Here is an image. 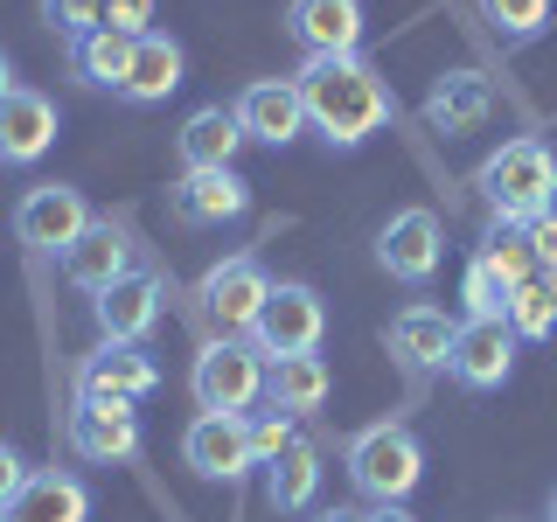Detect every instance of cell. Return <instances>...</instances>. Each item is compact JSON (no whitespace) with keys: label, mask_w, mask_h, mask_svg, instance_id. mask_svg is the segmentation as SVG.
I'll use <instances>...</instances> for the list:
<instances>
[{"label":"cell","mask_w":557,"mask_h":522,"mask_svg":"<svg viewBox=\"0 0 557 522\" xmlns=\"http://www.w3.org/2000/svg\"><path fill=\"white\" fill-rule=\"evenodd\" d=\"M300 98H307V126L327 139V147H362L391 126V77L362 57H307L300 63Z\"/></svg>","instance_id":"1"},{"label":"cell","mask_w":557,"mask_h":522,"mask_svg":"<svg viewBox=\"0 0 557 522\" xmlns=\"http://www.w3.org/2000/svg\"><path fill=\"white\" fill-rule=\"evenodd\" d=\"M474 188L487 202V223H536L544 209H557V153L544 139L516 133L474 167Z\"/></svg>","instance_id":"2"},{"label":"cell","mask_w":557,"mask_h":522,"mask_svg":"<svg viewBox=\"0 0 557 522\" xmlns=\"http://www.w3.org/2000/svg\"><path fill=\"white\" fill-rule=\"evenodd\" d=\"M342 467L348 481H356V495L383 509V501H411L418 481H425V446H418L411 425H397V418H376V425H362L356 439L342 446Z\"/></svg>","instance_id":"3"},{"label":"cell","mask_w":557,"mask_h":522,"mask_svg":"<svg viewBox=\"0 0 557 522\" xmlns=\"http://www.w3.org/2000/svg\"><path fill=\"white\" fill-rule=\"evenodd\" d=\"M265 370L272 356L258 348L251 335H216L196 348V370H188V397L196 411H223V418H244L265 397Z\"/></svg>","instance_id":"4"},{"label":"cell","mask_w":557,"mask_h":522,"mask_svg":"<svg viewBox=\"0 0 557 522\" xmlns=\"http://www.w3.org/2000/svg\"><path fill=\"white\" fill-rule=\"evenodd\" d=\"M265 300H272V272L258 265L251 251L209 265L202 286H196V307H202V321L216 327V335H251L258 313H265Z\"/></svg>","instance_id":"5"},{"label":"cell","mask_w":557,"mask_h":522,"mask_svg":"<svg viewBox=\"0 0 557 522\" xmlns=\"http://www.w3.org/2000/svg\"><path fill=\"white\" fill-rule=\"evenodd\" d=\"M63 446L91 467H126L139 452V411L119 397H70L63 411Z\"/></svg>","instance_id":"6"},{"label":"cell","mask_w":557,"mask_h":522,"mask_svg":"<svg viewBox=\"0 0 557 522\" xmlns=\"http://www.w3.org/2000/svg\"><path fill=\"white\" fill-rule=\"evenodd\" d=\"M321 335H327V300L313 286H300V278H278L258 327H251V341L265 356H321Z\"/></svg>","instance_id":"7"},{"label":"cell","mask_w":557,"mask_h":522,"mask_svg":"<svg viewBox=\"0 0 557 522\" xmlns=\"http://www.w3.org/2000/svg\"><path fill=\"white\" fill-rule=\"evenodd\" d=\"M84 231H91V209H84V188L70 182H35L22 188V202H14V237L28 244V251H70Z\"/></svg>","instance_id":"8"},{"label":"cell","mask_w":557,"mask_h":522,"mask_svg":"<svg viewBox=\"0 0 557 522\" xmlns=\"http://www.w3.org/2000/svg\"><path fill=\"white\" fill-rule=\"evenodd\" d=\"M440 258H446V231H440V216H432L425 202L397 209V216L376 231V265L391 272L397 286H425V278L440 272Z\"/></svg>","instance_id":"9"},{"label":"cell","mask_w":557,"mask_h":522,"mask_svg":"<svg viewBox=\"0 0 557 522\" xmlns=\"http://www.w3.org/2000/svg\"><path fill=\"white\" fill-rule=\"evenodd\" d=\"M168 209L188 231H216V223H237L251 209V182L237 167H182V182L168 188Z\"/></svg>","instance_id":"10"},{"label":"cell","mask_w":557,"mask_h":522,"mask_svg":"<svg viewBox=\"0 0 557 522\" xmlns=\"http://www.w3.org/2000/svg\"><path fill=\"white\" fill-rule=\"evenodd\" d=\"M237 126L244 139H258V147H293V139L307 133V98H300V84L293 77H258V84H244L237 91Z\"/></svg>","instance_id":"11"},{"label":"cell","mask_w":557,"mask_h":522,"mask_svg":"<svg viewBox=\"0 0 557 522\" xmlns=\"http://www.w3.org/2000/svg\"><path fill=\"white\" fill-rule=\"evenodd\" d=\"M516 348H522V335L509 321H460L446 376L467 383V390H502V383L516 376Z\"/></svg>","instance_id":"12"},{"label":"cell","mask_w":557,"mask_h":522,"mask_svg":"<svg viewBox=\"0 0 557 522\" xmlns=\"http://www.w3.org/2000/svg\"><path fill=\"white\" fill-rule=\"evenodd\" d=\"M63 133V112L49 91H28V84H14L8 98H0V167H35L49 147H57Z\"/></svg>","instance_id":"13"},{"label":"cell","mask_w":557,"mask_h":522,"mask_svg":"<svg viewBox=\"0 0 557 522\" xmlns=\"http://www.w3.org/2000/svg\"><path fill=\"white\" fill-rule=\"evenodd\" d=\"M182 460L196 467L202 481H244L251 474V425L244 418H223V411H196L182 432Z\"/></svg>","instance_id":"14"},{"label":"cell","mask_w":557,"mask_h":522,"mask_svg":"<svg viewBox=\"0 0 557 522\" xmlns=\"http://www.w3.org/2000/svg\"><path fill=\"white\" fill-rule=\"evenodd\" d=\"M453 335H460V321H453L446 307H432V300H411L405 313H391V356H397V370L405 376H432V370H446L453 362Z\"/></svg>","instance_id":"15"},{"label":"cell","mask_w":557,"mask_h":522,"mask_svg":"<svg viewBox=\"0 0 557 522\" xmlns=\"http://www.w3.org/2000/svg\"><path fill=\"white\" fill-rule=\"evenodd\" d=\"M161 390V370L147 362L139 341H98L91 356L77 362V397H119V405H139V397Z\"/></svg>","instance_id":"16"},{"label":"cell","mask_w":557,"mask_h":522,"mask_svg":"<svg viewBox=\"0 0 557 522\" xmlns=\"http://www.w3.org/2000/svg\"><path fill=\"white\" fill-rule=\"evenodd\" d=\"M362 28V0H286V35L300 57H356Z\"/></svg>","instance_id":"17"},{"label":"cell","mask_w":557,"mask_h":522,"mask_svg":"<svg viewBox=\"0 0 557 522\" xmlns=\"http://www.w3.org/2000/svg\"><path fill=\"white\" fill-rule=\"evenodd\" d=\"M161 300H168V286H161V272H147V265H133L119 286H104L91 313H98V335L104 341H147L153 335V321H161Z\"/></svg>","instance_id":"18"},{"label":"cell","mask_w":557,"mask_h":522,"mask_svg":"<svg viewBox=\"0 0 557 522\" xmlns=\"http://www.w3.org/2000/svg\"><path fill=\"white\" fill-rule=\"evenodd\" d=\"M487 119H495V91H487L481 70H446V77H432L425 126L440 139H467V133H481Z\"/></svg>","instance_id":"19"},{"label":"cell","mask_w":557,"mask_h":522,"mask_svg":"<svg viewBox=\"0 0 557 522\" xmlns=\"http://www.w3.org/2000/svg\"><path fill=\"white\" fill-rule=\"evenodd\" d=\"M0 522H91V487L70 467H28L22 495L0 509Z\"/></svg>","instance_id":"20"},{"label":"cell","mask_w":557,"mask_h":522,"mask_svg":"<svg viewBox=\"0 0 557 522\" xmlns=\"http://www.w3.org/2000/svg\"><path fill=\"white\" fill-rule=\"evenodd\" d=\"M133 272V244H126V231H119V223H104V216H91V231H84L77 244H70L63 251V278L77 293H98L104 286H119V278Z\"/></svg>","instance_id":"21"},{"label":"cell","mask_w":557,"mask_h":522,"mask_svg":"<svg viewBox=\"0 0 557 522\" xmlns=\"http://www.w3.org/2000/svg\"><path fill=\"white\" fill-rule=\"evenodd\" d=\"M182 70H188L182 42L153 28V35H139V42H133V63H126L119 98H126V104H168L174 91H182Z\"/></svg>","instance_id":"22"},{"label":"cell","mask_w":557,"mask_h":522,"mask_svg":"<svg viewBox=\"0 0 557 522\" xmlns=\"http://www.w3.org/2000/svg\"><path fill=\"white\" fill-rule=\"evenodd\" d=\"M327 390H335V370H327L321 356H272V370H265V397H272V411L307 418V411H321V405H327Z\"/></svg>","instance_id":"23"},{"label":"cell","mask_w":557,"mask_h":522,"mask_svg":"<svg viewBox=\"0 0 557 522\" xmlns=\"http://www.w3.org/2000/svg\"><path fill=\"white\" fill-rule=\"evenodd\" d=\"M174 147H182V167H231L237 147H244V126H237L231 104H202V112L182 119Z\"/></svg>","instance_id":"24"},{"label":"cell","mask_w":557,"mask_h":522,"mask_svg":"<svg viewBox=\"0 0 557 522\" xmlns=\"http://www.w3.org/2000/svg\"><path fill=\"white\" fill-rule=\"evenodd\" d=\"M313 495H321V446L293 439L265 467V501H272L278 515H300V509H313Z\"/></svg>","instance_id":"25"},{"label":"cell","mask_w":557,"mask_h":522,"mask_svg":"<svg viewBox=\"0 0 557 522\" xmlns=\"http://www.w3.org/2000/svg\"><path fill=\"white\" fill-rule=\"evenodd\" d=\"M126 63H133V35H119V28H98V35H84V42H70V70H77L91 91H119V84H126Z\"/></svg>","instance_id":"26"},{"label":"cell","mask_w":557,"mask_h":522,"mask_svg":"<svg viewBox=\"0 0 557 522\" xmlns=\"http://www.w3.org/2000/svg\"><path fill=\"white\" fill-rule=\"evenodd\" d=\"M509 327H516L522 341L557 335V272H550V265H536V272L509 293Z\"/></svg>","instance_id":"27"},{"label":"cell","mask_w":557,"mask_h":522,"mask_svg":"<svg viewBox=\"0 0 557 522\" xmlns=\"http://www.w3.org/2000/svg\"><path fill=\"white\" fill-rule=\"evenodd\" d=\"M509 293H516V278L502 272L487 251H474V258H467V278H460L467 321H509Z\"/></svg>","instance_id":"28"},{"label":"cell","mask_w":557,"mask_h":522,"mask_svg":"<svg viewBox=\"0 0 557 522\" xmlns=\"http://www.w3.org/2000/svg\"><path fill=\"white\" fill-rule=\"evenodd\" d=\"M474 8L502 42H536L550 28V0H474Z\"/></svg>","instance_id":"29"},{"label":"cell","mask_w":557,"mask_h":522,"mask_svg":"<svg viewBox=\"0 0 557 522\" xmlns=\"http://www.w3.org/2000/svg\"><path fill=\"white\" fill-rule=\"evenodd\" d=\"M42 22L63 35V42H84V35L104 28V0H42Z\"/></svg>","instance_id":"30"},{"label":"cell","mask_w":557,"mask_h":522,"mask_svg":"<svg viewBox=\"0 0 557 522\" xmlns=\"http://www.w3.org/2000/svg\"><path fill=\"white\" fill-rule=\"evenodd\" d=\"M244 425H251V460H258V467H272L278 452H286L293 439H300L286 411H258V418H244Z\"/></svg>","instance_id":"31"},{"label":"cell","mask_w":557,"mask_h":522,"mask_svg":"<svg viewBox=\"0 0 557 522\" xmlns=\"http://www.w3.org/2000/svg\"><path fill=\"white\" fill-rule=\"evenodd\" d=\"M104 28H119V35H153V0H104Z\"/></svg>","instance_id":"32"},{"label":"cell","mask_w":557,"mask_h":522,"mask_svg":"<svg viewBox=\"0 0 557 522\" xmlns=\"http://www.w3.org/2000/svg\"><path fill=\"white\" fill-rule=\"evenodd\" d=\"M522 237H530L536 265H550V272H557V209H544L536 223H522Z\"/></svg>","instance_id":"33"},{"label":"cell","mask_w":557,"mask_h":522,"mask_svg":"<svg viewBox=\"0 0 557 522\" xmlns=\"http://www.w3.org/2000/svg\"><path fill=\"white\" fill-rule=\"evenodd\" d=\"M22 481H28V467H22V452H14L8 439H0V509H8L14 495H22Z\"/></svg>","instance_id":"34"},{"label":"cell","mask_w":557,"mask_h":522,"mask_svg":"<svg viewBox=\"0 0 557 522\" xmlns=\"http://www.w3.org/2000/svg\"><path fill=\"white\" fill-rule=\"evenodd\" d=\"M370 522H418L405 501H383V509H370Z\"/></svg>","instance_id":"35"},{"label":"cell","mask_w":557,"mask_h":522,"mask_svg":"<svg viewBox=\"0 0 557 522\" xmlns=\"http://www.w3.org/2000/svg\"><path fill=\"white\" fill-rule=\"evenodd\" d=\"M313 522H370V509H321Z\"/></svg>","instance_id":"36"},{"label":"cell","mask_w":557,"mask_h":522,"mask_svg":"<svg viewBox=\"0 0 557 522\" xmlns=\"http://www.w3.org/2000/svg\"><path fill=\"white\" fill-rule=\"evenodd\" d=\"M14 91V63H8V49H0V98Z\"/></svg>","instance_id":"37"},{"label":"cell","mask_w":557,"mask_h":522,"mask_svg":"<svg viewBox=\"0 0 557 522\" xmlns=\"http://www.w3.org/2000/svg\"><path fill=\"white\" fill-rule=\"evenodd\" d=\"M550 522H557V487H550Z\"/></svg>","instance_id":"38"}]
</instances>
